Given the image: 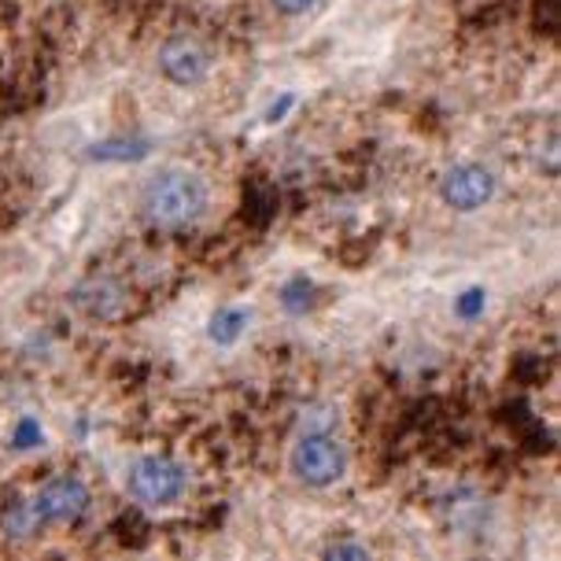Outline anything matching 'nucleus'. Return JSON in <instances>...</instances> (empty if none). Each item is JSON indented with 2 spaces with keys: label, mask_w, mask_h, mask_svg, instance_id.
I'll use <instances>...</instances> for the list:
<instances>
[{
  "label": "nucleus",
  "mask_w": 561,
  "mask_h": 561,
  "mask_svg": "<svg viewBox=\"0 0 561 561\" xmlns=\"http://www.w3.org/2000/svg\"><path fill=\"white\" fill-rule=\"evenodd\" d=\"M314 280L307 277H293L285 288H280V304H285L288 314H307L310 307H314Z\"/></svg>",
  "instance_id": "11"
},
{
  "label": "nucleus",
  "mask_w": 561,
  "mask_h": 561,
  "mask_svg": "<svg viewBox=\"0 0 561 561\" xmlns=\"http://www.w3.org/2000/svg\"><path fill=\"white\" fill-rule=\"evenodd\" d=\"M152 148H148L145 137H115L104 140V145H93V159H115V163H134V159H145Z\"/></svg>",
  "instance_id": "10"
},
{
  "label": "nucleus",
  "mask_w": 561,
  "mask_h": 561,
  "mask_svg": "<svg viewBox=\"0 0 561 561\" xmlns=\"http://www.w3.org/2000/svg\"><path fill=\"white\" fill-rule=\"evenodd\" d=\"M484 307H488V293H484V288H466V293L458 296V304H455L458 318H466V322H473V318L484 314Z\"/></svg>",
  "instance_id": "13"
},
{
  "label": "nucleus",
  "mask_w": 561,
  "mask_h": 561,
  "mask_svg": "<svg viewBox=\"0 0 561 561\" xmlns=\"http://www.w3.org/2000/svg\"><path fill=\"white\" fill-rule=\"evenodd\" d=\"M126 488L145 506H174L188 491V469L167 455H148L134 462L126 477Z\"/></svg>",
  "instance_id": "2"
},
{
  "label": "nucleus",
  "mask_w": 561,
  "mask_h": 561,
  "mask_svg": "<svg viewBox=\"0 0 561 561\" xmlns=\"http://www.w3.org/2000/svg\"><path fill=\"white\" fill-rule=\"evenodd\" d=\"M314 4H318V0H274V8H277V12H285V15H307Z\"/></svg>",
  "instance_id": "15"
},
{
  "label": "nucleus",
  "mask_w": 561,
  "mask_h": 561,
  "mask_svg": "<svg viewBox=\"0 0 561 561\" xmlns=\"http://www.w3.org/2000/svg\"><path fill=\"white\" fill-rule=\"evenodd\" d=\"M293 473L310 488H325L333 480L344 477L347 469V450L333 433H322V428H307L304 436L296 439L293 447Z\"/></svg>",
  "instance_id": "3"
},
{
  "label": "nucleus",
  "mask_w": 561,
  "mask_h": 561,
  "mask_svg": "<svg viewBox=\"0 0 561 561\" xmlns=\"http://www.w3.org/2000/svg\"><path fill=\"white\" fill-rule=\"evenodd\" d=\"M325 558H369V550L358 543H333L325 550Z\"/></svg>",
  "instance_id": "14"
},
{
  "label": "nucleus",
  "mask_w": 561,
  "mask_h": 561,
  "mask_svg": "<svg viewBox=\"0 0 561 561\" xmlns=\"http://www.w3.org/2000/svg\"><path fill=\"white\" fill-rule=\"evenodd\" d=\"M207 67H210V56L196 37L178 34L159 48V70H163V78L174 85H199L207 78Z\"/></svg>",
  "instance_id": "7"
},
{
  "label": "nucleus",
  "mask_w": 561,
  "mask_h": 561,
  "mask_svg": "<svg viewBox=\"0 0 561 561\" xmlns=\"http://www.w3.org/2000/svg\"><path fill=\"white\" fill-rule=\"evenodd\" d=\"M140 204H145V215L152 226L188 229L193 222H199V215L207 210V185L193 170L170 167V170H159L152 182L145 185Z\"/></svg>",
  "instance_id": "1"
},
{
  "label": "nucleus",
  "mask_w": 561,
  "mask_h": 561,
  "mask_svg": "<svg viewBox=\"0 0 561 561\" xmlns=\"http://www.w3.org/2000/svg\"><path fill=\"white\" fill-rule=\"evenodd\" d=\"M45 439V428L37 425L34 417H19V425H15V433H12V447L15 450H30V447H37Z\"/></svg>",
  "instance_id": "12"
},
{
  "label": "nucleus",
  "mask_w": 561,
  "mask_h": 561,
  "mask_svg": "<svg viewBox=\"0 0 561 561\" xmlns=\"http://www.w3.org/2000/svg\"><path fill=\"white\" fill-rule=\"evenodd\" d=\"M439 193H444L447 207L455 210H477L484 207L491 196H495V174L480 163H458L450 167L439 182Z\"/></svg>",
  "instance_id": "6"
},
{
  "label": "nucleus",
  "mask_w": 561,
  "mask_h": 561,
  "mask_svg": "<svg viewBox=\"0 0 561 561\" xmlns=\"http://www.w3.org/2000/svg\"><path fill=\"white\" fill-rule=\"evenodd\" d=\"M126 304H129L126 285L107 274H93L70 288V307L82 318H89V322H115V318L126 314Z\"/></svg>",
  "instance_id": "5"
},
{
  "label": "nucleus",
  "mask_w": 561,
  "mask_h": 561,
  "mask_svg": "<svg viewBox=\"0 0 561 561\" xmlns=\"http://www.w3.org/2000/svg\"><path fill=\"white\" fill-rule=\"evenodd\" d=\"M37 514H34V503H26L23 495H8L4 506H0V533H4L12 543H26V539H34L37 533Z\"/></svg>",
  "instance_id": "8"
},
{
  "label": "nucleus",
  "mask_w": 561,
  "mask_h": 561,
  "mask_svg": "<svg viewBox=\"0 0 561 561\" xmlns=\"http://www.w3.org/2000/svg\"><path fill=\"white\" fill-rule=\"evenodd\" d=\"M89 495L85 480L82 477H70V473H59L53 480H45L42 491L34 495V514L42 525H78L85 514H89Z\"/></svg>",
  "instance_id": "4"
},
{
  "label": "nucleus",
  "mask_w": 561,
  "mask_h": 561,
  "mask_svg": "<svg viewBox=\"0 0 561 561\" xmlns=\"http://www.w3.org/2000/svg\"><path fill=\"white\" fill-rule=\"evenodd\" d=\"M248 322H252V310H244V307H222L215 318H210L207 333H210V340H215V344H237V340L244 336Z\"/></svg>",
  "instance_id": "9"
},
{
  "label": "nucleus",
  "mask_w": 561,
  "mask_h": 561,
  "mask_svg": "<svg viewBox=\"0 0 561 561\" xmlns=\"http://www.w3.org/2000/svg\"><path fill=\"white\" fill-rule=\"evenodd\" d=\"M288 107H293V96H285V100H280V104L270 107V123H277V115H285Z\"/></svg>",
  "instance_id": "16"
}]
</instances>
